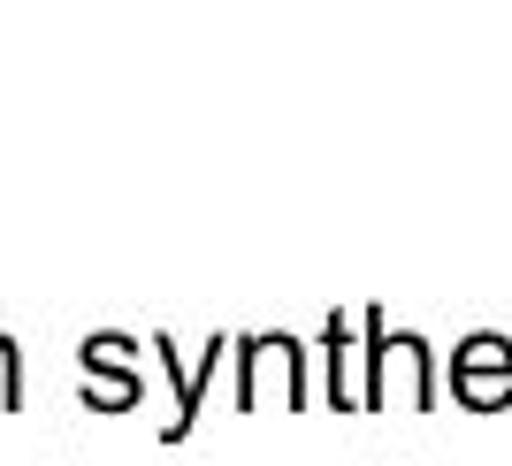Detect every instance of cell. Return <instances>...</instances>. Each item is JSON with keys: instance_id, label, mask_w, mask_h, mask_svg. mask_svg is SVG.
<instances>
[{"instance_id": "1", "label": "cell", "mask_w": 512, "mask_h": 466, "mask_svg": "<svg viewBox=\"0 0 512 466\" xmlns=\"http://www.w3.org/2000/svg\"><path fill=\"white\" fill-rule=\"evenodd\" d=\"M451 398L474 413H497L512 398V344L505 337H467L451 352Z\"/></svg>"}, {"instance_id": "2", "label": "cell", "mask_w": 512, "mask_h": 466, "mask_svg": "<svg viewBox=\"0 0 512 466\" xmlns=\"http://www.w3.org/2000/svg\"><path fill=\"white\" fill-rule=\"evenodd\" d=\"M0 398H8V413L23 405V375H16V344L0 337Z\"/></svg>"}]
</instances>
